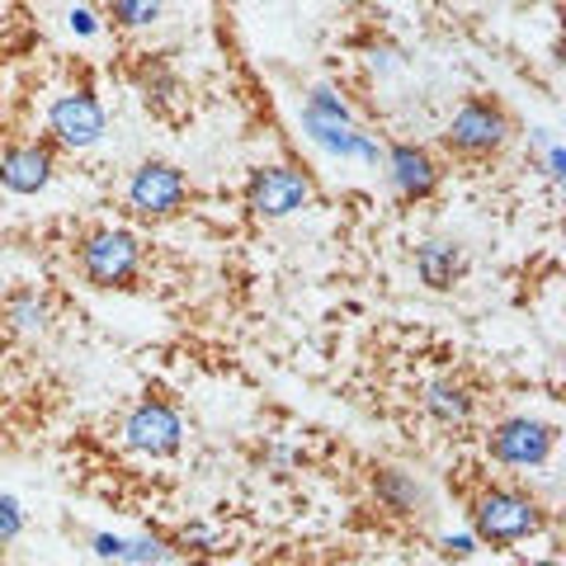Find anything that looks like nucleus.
Returning <instances> with one entry per match:
<instances>
[{"mask_svg":"<svg viewBox=\"0 0 566 566\" xmlns=\"http://www.w3.org/2000/svg\"><path fill=\"white\" fill-rule=\"evenodd\" d=\"M472 538L486 547H510L543 534L547 510L538 505V495H528L524 486H486L472 501Z\"/></svg>","mask_w":566,"mask_h":566,"instance_id":"f257e3e1","label":"nucleus"},{"mask_svg":"<svg viewBox=\"0 0 566 566\" xmlns=\"http://www.w3.org/2000/svg\"><path fill=\"white\" fill-rule=\"evenodd\" d=\"M510 133H515V123H510L505 104L491 99V95H468L463 104L453 109L449 128H444V147L453 156H463V161H491V156L505 151Z\"/></svg>","mask_w":566,"mask_h":566,"instance_id":"f03ea898","label":"nucleus"},{"mask_svg":"<svg viewBox=\"0 0 566 566\" xmlns=\"http://www.w3.org/2000/svg\"><path fill=\"white\" fill-rule=\"evenodd\" d=\"M76 264L91 289H133L137 274H142V241L123 227H95L85 232L81 245H76Z\"/></svg>","mask_w":566,"mask_h":566,"instance_id":"7ed1b4c3","label":"nucleus"},{"mask_svg":"<svg viewBox=\"0 0 566 566\" xmlns=\"http://www.w3.org/2000/svg\"><path fill=\"white\" fill-rule=\"evenodd\" d=\"M128 208L142 222H170L189 208V180L175 161H142L128 175Z\"/></svg>","mask_w":566,"mask_h":566,"instance_id":"20e7f679","label":"nucleus"},{"mask_svg":"<svg viewBox=\"0 0 566 566\" xmlns=\"http://www.w3.org/2000/svg\"><path fill=\"white\" fill-rule=\"evenodd\" d=\"M312 203V175H303L297 166H260L245 180V208L264 222L293 218Z\"/></svg>","mask_w":566,"mask_h":566,"instance_id":"39448f33","label":"nucleus"},{"mask_svg":"<svg viewBox=\"0 0 566 566\" xmlns=\"http://www.w3.org/2000/svg\"><path fill=\"white\" fill-rule=\"evenodd\" d=\"M553 449H557V430L534 416H505L486 434V453L501 468H543Z\"/></svg>","mask_w":566,"mask_h":566,"instance_id":"423d86ee","label":"nucleus"},{"mask_svg":"<svg viewBox=\"0 0 566 566\" xmlns=\"http://www.w3.org/2000/svg\"><path fill=\"white\" fill-rule=\"evenodd\" d=\"M123 444L133 453H147V458H175L185 444V420L170 401L142 397L128 411V420H123Z\"/></svg>","mask_w":566,"mask_h":566,"instance_id":"0eeeda50","label":"nucleus"},{"mask_svg":"<svg viewBox=\"0 0 566 566\" xmlns=\"http://www.w3.org/2000/svg\"><path fill=\"white\" fill-rule=\"evenodd\" d=\"M104 104L95 91H71V95H57L48 104V142L52 147H95L104 137Z\"/></svg>","mask_w":566,"mask_h":566,"instance_id":"6e6552de","label":"nucleus"},{"mask_svg":"<svg viewBox=\"0 0 566 566\" xmlns=\"http://www.w3.org/2000/svg\"><path fill=\"white\" fill-rule=\"evenodd\" d=\"M387 180H392L397 199L424 203L444 185V166H439L434 151L420 147V142H392V147H387Z\"/></svg>","mask_w":566,"mask_h":566,"instance_id":"1a4fd4ad","label":"nucleus"},{"mask_svg":"<svg viewBox=\"0 0 566 566\" xmlns=\"http://www.w3.org/2000/svg\"><path fill=\"white\" fill-rule=\"evenodd\" d=\"M57 175V147L48 137H33V142H10L0 151V185L10 193H43Z\"/></svg>","mask_w":566,"mask_h":566,"instance_id":"9d476101","label":"nucleus"},{"mask_svg":"<svg viewBox=\"0 0 566 566\" xmlns=\"http://www.w3.org/2000/svg\"><path fill=\"white\" fill-rule=\"evenodd\" d=\"M368 491H374L378 510H387V515H397V520L424 515V505H430V491L401 468H378L374 476H368Z\"/></svg>","mask_w":566,"mask_h":566,"instance_id":"9b49d317","label":"nucleus"},{"mask_svg":"<svg viewBox=\"0 0 566 566\" xmlns=\"http://www.w3.org/2000/svg\"><path fill=\"white\" fill-rule=\"evenodd\" d=\"M133 81H137V95L147 99V109H156V114L170 118L185 104V81L166 57H147L133 71Z\"/></svg>","mask_w":566,"mask_h":566,"instance_id":"f8f14e48","label":"nucleus"},{"mask_svg":"<svg viewBox=\"0 0 566 566\" xmlns=\"http://www.w3.org/2000/svg\"><path fill=\"white\" fill-rule=\"evenodd\" d=\"M416 274H420L424 289L449 293L453 283L468 274L463 245H458V241H424V245H416Z\"/></svg>","mask_w":566,"mask_h":566,"instance_id":"ddd939ff","label":"nucleus"},{"mask_svg":"<svg viewBox=\"0 0 566 566\" xmlns=\"http://www.w3.org/2000/svg\"><path fill=\"white\" fill-rule=\"evenodd\" d=\"M424 416H430L434 424H444V430H458V424H468L472 411H476V397H472V387L463 378H434L430 387H424Z\"/></svg>","mask_w":566,"mask_h":566,"instance_id":"4468645a","label":"nucleus"},{"mask_svg":"<svg viewBox=\"0 0 566 566\" xmlns=\"http://www.w3.org/2000/svg\"><path fill=\"white\" fill-rule=\"evenodd\" d=\"M0 316H6L10 331H24V335H39L52 326V297L39 289H20L0 303Z\"/></svg>","mask_w":566,"mask_h":566,"instance_id":"2eb2a0df","label":"nucleus"},{"mask_svg":"<svg viewBox=\"0 0 566 566\" xmlns=\"http://www.w3.org/2000/svg\"><path fill=\"white\" fill-rule=\"evenodd\" d=\"M109 10V24L123 33H137V29H151L156 20L166 14V0H104Z\"/></svg>","mask_w":566,"mask_h":566,"instance_id":"dca6fc26","label":"nucleus"},{"mask_svg":"<svg viewBox=\"0 0 566 566\" xmlns=\"http://www.w3.org/2000/svg\"><path fill=\"white\" fill-rule=\"evenodd\" d=\"M170 557V547L161 538H123L118 543V562L128 566H161Z\"/></svg>","mask_w":566,"mask_h":566,"instance_id":"f3484780","label":"nucleus"},{"mask_svg":"<svg viewBox=\"0 0 566 566\" xmlns=\"http://www.w3.org/2000/svg\"><path fill=\"white\" fill-rule=\"evenodd\" d=\"M20 534H24V510H20V501H14L10 491H0V547L14 543Z\"/></svg>","mask_w":566,"mask_h":566,"instance_id":"a211bd4d","label":"nucleus"},{"mask_svg":"<svg viewBox=\"0 0 566 566\" xmlns=\"http://www.w3.org/2000/svg\"><path fill=\"white\" fill-rule=\"evenodd\" d=\"M472 543H476V538H444L439 547H444V557H458V562H463V557H472Z\"/></svg>","mask_w":566,"mask_h":566,"instance_id":"6ab92c4d","label":"nucleus"},{"mask_svg":"<svg viewBox=\"0 0 566 566\" xmlns=\"http://www.w3.org/2000/svg\"><path fill=\"white\" fill-rule=\"evenodd\" d=\"M524 566H562V562H553V557H538V562H524Z\"/></svg>","mask_w":566,"mask_h":566,"instance_id":"aec40b11","label":"nucleus"}]
</instances>
